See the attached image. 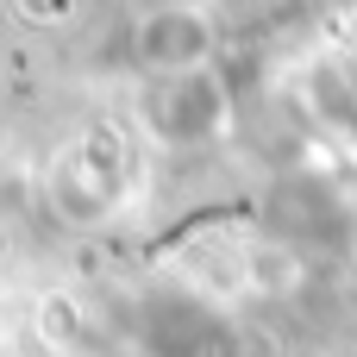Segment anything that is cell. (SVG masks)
Masks as SVG:
<instances>
[{"mask_svg": "<svg viewBox=\"0 0 357 357\" xmlns=\"http://www.w3.org/2000/svg\"><path fill=\"white\" fill-rule=\"evenodd\" d=\"M188 50H201V25L195 19H157L144 31V56L151 63H188Z\"/></svg>", "mask_w": 357, "mask_h": 357, "instance_id": "cell-1", "label": "cell"}]
</instances>
